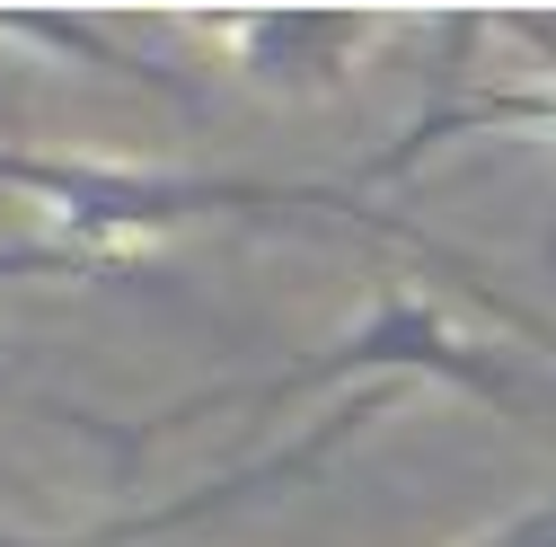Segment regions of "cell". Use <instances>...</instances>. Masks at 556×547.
Listing matches in <instances>:
<instances>
[{
    "label": "cell",
    "mask_w": 556,
    "mask_h": 547,
    "mask_svg": "<svg viewBox=\"0 0 556 547\" xmlns=\"http://www.w3.org/2000/svg\"><path fill=\"white\" fill-rule=\"evenodd\" d=\"M0 547H62V538H27V530H10V521H0Z\"/></svg>",
    "instance_id": "cell-8"
},
{
    "label": "cell",
    "mask_w": 556,
    "mask_h": 547,
    "mask_svg": "<svg viewBox=\"0 0 556 547\" xmlns=\"http://www.w3.org/2000/svg\"><path fill=\"white\" fill-rule=\"evenodd\" d=\"M194 36L230 53V72L265 98H327L354 80V53L380 36L363 10H203Z\"/></svg>",
    "instance_id": "cell-3"
},
{
    "label": "cell",
    "mask_w": 556,
    "mask_h": 547,
    "mask_svg": "<svg viewBox=\"0 0 556 547\" xmlns=\"http://www.w3.org/2000/svg\"><path fill=\"white\" fill-rule=\"evenodd\" d=\"M142 283V256H98V247H72V239H0V292L10 283Z\"/></svg>",
    "instance_id": "cell-6"
},
{
    "label": "cell",
    "mask_w": 556,
    "mask_h": 547,
    "mask_svg": "<svg viewBox=\"0 0 556 547\" xmlns=\"http://www.w3.org/2000/svg\"><path fill=\"white\" fill-rule=\"evenodd\" d=\"M389 416V389H363L354 406H336V416H318L301 442H283L274 459H256V468H230V476H213V486H194V495H177V504H151V512H124V521H106L98 538H80V547H124V538H160V530H186V521H203V512H222V504H248V495H283V486H301V476H318L344 442H354L363 424H380Z\"/></svg>",
    "instance_id": "cell-4"
},
{
    "label": "cell",
    "mask_w": 556,
    "mask_h": 547,
    "mask_svg": "<svg viewBox=\"0 0 556 547\" xmlns=\"http://www.w3.org/2000/svg\"><path fill=\"white\" fill-rule=\"evenodd\" d=\"M327 380H442V389H468V397H485V406H504V416H521L530 406V389H521V371L495 354V345H477V335H459L425 292H406V283H389L354 327L336 335V345H318V354H301L292 371H274V380H222V389H194V397H177V406H160L151 424H132V433H115V450L132 459V450H151L160 433H186V424H213V416H274V406H292V397H309V389H327Z\"/></svg>",
    "instance_id": "cell-2"
},
{
    "label": "cell",
    "mask_w": 556,
    "mask_h": 547,
    "mask_svg": "<svg viewBox=\"0 0 556 547\" xmlns=\"http://www.w3.org/2000/svg\"><path fill=\"white\" fill-rule=\"evenodd\" d=\"M0 186H18L53 239L98 256H142V239L186 221H301V230H371L397 247H433L415 221L371 213L344 186H274V177H194V168H142V160H89V151H0Z\"/></svg>",
    "instance_id": "cell-1"
},
{
    "label": "cell",
    "mask_w": 556,
    "mask_h": 547,
    "mask_svg": "<svg viewBox=\"0 0 556 547\" xmlns=\"http://www.w3.org/2000/svg\"><path fill=\"white\" fill-rule=\"evenodd\" d=\"M10 115H18V98H10V89H0V124H10Z\"/></svg>",
    "instance_id": "cell-9"
},
{
    "label": "cell",
    "mask_w": 556,
    "mask_h": 547,
    "mask_svg": "<svg viewBox=\"0 0 556 547\" xmlns=\"http://www.w3.org/2000/svg\"><path fill=\"white\" fill-rule=\"evenodd\" d=\"M477 547H556V495H547V504H530V512H513L504 530H485Z\"/></svg>",
    "instance_id": "cell-7"
},
{
    "label": "cell",
    "mask_w": 556,
    "mask_h": 547,
    "mask_svg": "<svg viewBox=\"0 0 556 547\" xmlns=\"http://www.w3.org/2000/svg\"><path fill=\"white\" fill-rule=\"evenodd\" d=\"M0 44H27V53H53V62H80V72H98V80H132V89H160V98L194 106V80H177L168 62H151V53H132V44H124L115 27H98V18L0 10Z\"/></svg>",
    "instance_id": "cell-5"
}]
</instances>
